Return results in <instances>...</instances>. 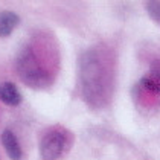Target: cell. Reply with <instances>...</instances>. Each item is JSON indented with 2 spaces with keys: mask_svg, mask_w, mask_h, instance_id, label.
Segmentation results:
<instances>
[{
  "mask_svg": "<svg viewBox=\"0 0 160 160\" xmlns=\"http://www.w3.org/2000/svg\"><path fill=\"white\" fill-rule=\"evenodd\" d=\"M105 64L102 58L96 55V52H87L84 62L81 66L82 70V87L86 88L87 98L92 102L98 104L102 99V95L105 93Z\"/></svg>",
  "mask_w": 160,
  "mask_h": 160,
  "instance_id": "1",
  "label": "cell"
},
{
  "mask_svg": "<svg viewBox=\"0 0 160 160\" xmlns=\"http://www.w3.org/2000/svg\"><path fill=\"white\" fill-rule=\"evenodd\" d=\"M17 72L28 86L37 88L49 86V72L44 69V66H41L37 53L32 49H25L20 52L17 60Z\"/></svg>",
  "mask_w": 160,
  "mask_h": 160,
  "instance_id": "2",
  "label": "cell"
},
{
  "mask_svg": "<svg viewBox=\"0 0 160 160\" xmlns=\"http://www.w3.org/2000/svg\"><path fill=\"white\" fill-rule=\"evenodd\" d=\"M70 136L62 128L50 130L43 136L40 143V154L43 160H57L60 159L64 151L69 148Z\"/></svg>",
  "mask_w": 160,
  "mask_h": 160,
  "instance_id": "3",
  "label": "cell"
},
{
  "mask_svg": "<svg viewBox=\"0 0 160 160\" xmlns=\"http://www.w3.org/2000/svg\"><path fill=\"white\" fill-rule=\"evenodd\" d=\"M140 87H142L143 90L149 92V93L160 95V60L152 62L149 72L142 76Z\"/></svg>",
  "mask_w": 160,
  "mask_h": 160,
  "instance_id": "4",
  "label": "cell"
},
{
  "mask_svg": "<svg viewBox=\"0 0 160 160\" xmlns=\"http://www.w3.org/2000/svg\"><path fill=\"white\" fill-rule=\"evenodd\" d=\"M2 145L6 149V154L11 160H22V147L17 140V137L11 130H5L2 133Z\"/></svg>",
  "mask_w": 160,
  "mask_h": 160,
  "instance_id": "5",
  "label": "cell"
},
{
  "mask_svg": "<svg viewBox=\"0 0 160 160\" xmlns=\"http://www.w3.org/2000/svg\"><path fill=\"white\" fill-rule=\"evenodd\" d=\"M0 101L11 107H15L22 102V95L14 82L9 81L0 82Z\"/></svg>",
  "mask_w": 160,
  "mask_h": 160,
  "instance_id": "6",
  "label": "cell"
},
{
  "mask_svg": "<svg viewBox=\"0 0 160 160\" xmlns=\"http://www.w3.org/2000/svg\"><path fill=\"white\" fill-rule=\"evenodd\" d=\"M20 23V17L11 11L0 12V37H8Z\"/></svg>",
  "mask_w": 160,
  "mask_h": 160,
  "instance_id": "7",
  "label": "cell"
},
{
  "mask_svg": "<svg viewBox=\"0 0 160 160\" xmlns=\"http://www.w3.org/2000/svg\"><path fill=\"white\" fill-rule=\"evenodd\" d=\"M145 8H147L148 15H149L152 20L160 22V0H151V2H147Z\"/></svg>",
  "mask_w": 160,
  "mask_h": 160,
  "instance_id": "8",
  "label": "cell"
}]
</instances>
